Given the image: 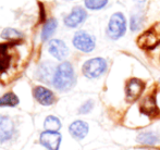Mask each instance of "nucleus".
I'll return each instance as SVG.
<instances>
[{
  "instance_id": "f257e3e1",
  "label": "nucleus",
  "mask_w": 160,
  "mask_h": 150,
  "mask_svg": "<svg viewBox=\"0 0 160 150\" xmlns=\"http://www.w3.org/2000/svg\"><path fill=\"white\" fill-rule=\"evenodd\" d=\"M76 83L75 71L71 62L63 61L56 68L52 77V85L60 91H68Z\"/></svg>"
},
{
  "instance_id": "39448f33",
  "label": "nucleus",
  "mask_w": 160,
  "mask_h": 150,
  "mask_svg": "<svg viewBox=\"0 0 160 150\" xmlns=\"http://www.w3.org/2000/svg\"><path fill=\"white\" fill-rule=\"evenodd\" d=\"M138 145L144 147H156L160 145V131L158 129H144L135 137Z\"/></svg>"
},
{
  "instance_id": "423d86ee",
  "label": "nucleus",
  "mask_w": 160,
  "mask_h": 150,
  "mask_svg": "<svg viewBox=\"0 0 160 150\" xmlns=\"http://www.w3.org/2000/svg\"><path fill=\"white\" fill-rule=\"evenodd\" d=\"M145 83L139 78H131L125 84V99L128 102H134L143 94Z\"/></svg>"
},
{
  "instance_id": "9b49d317",
  "label": "nucleus",
  "mask_w": 160,
  "mask_h": 150,
  "mask_svg": "<svg viewBox=\"0 0 160 150\" xmlns=\"http://www.w3.org/2000/svg\"><path fill=\"white\" fill-rule=\"evenodd\" d=\"M48 51L53 58L57 60H64L69 55V48L65 45V42L61 39H52L49 41Z\"/></svg>"
},
{
  "instance_id": "7ed1b4c3",
  "label": "nucleus",
  "mask_w": 160,
  "mask_h": 150,
  "mask_svg": "<svg viewBox=\"0 0 160 150\" xmlns=\"http://www.w3.org/2000/svg\"><path fill=\"white\" fill-rule=\"evenodd\" d=\"M127 33V20L123 13L116 12L110 17L107 26V36L112 40H118Z\"/></svg>"
},
{
  "instance_id": "6ab92c4d",
  "label": "nucleus",
  "mask_w": 160,
  "mask_h": 150,
  "mask_svg": "<svg viewBox=\"0 0 160 150\" xmlns=\"http://www.w3.org/2000/svg\"><path fill=\"white\" fill-rule=\"evenodd\" d=\"M142 25H143V17L141 14H134L131 17L130 28L132 32H136V31L141 30Z\"/></svg>"
},
{
  "instance_id": "1a4fd4ad",
  "label": "nucleus",
  "mask_w": 160,
  "mask_h": 150,
  "mask_svg": "<svg viewBox=\"0 0 160 150\" xmlns=\"http://www.w3.org/2000/svg\"><path fill=\"white\" fill-rule=\"evenodd\" d=\"M69 133L75 140H83L89 133V124L83 120H75L70 124Z\"/></svg>"
},
{
  "instance_id": "5701e85b",
  "label": "nucleus",
  "mask_w": 160,
  "mask_h": 150,
  "mask_svg": "<svg viewBox=\"0 0 160 150\" xmlns=\"http://www.w3.org/2000/svg\"><path fill=\"white\" fill-rule=\"evenodd\" d=\"M159 83H160V78H159Z\"/></svg>"
},
{
  "instance_id": "2eb2a0df",
  "label": "nucleus",
  "mask_w": 160,
  "mask_h": 150,
  "mask_svg": "<svg viewBox=\"0 0 160 150\" xmlns=\"http://www.w3.org/2000/svg\"><path fill=\"white\" fill-rule=\"evenodd\" d=\"M62 123L59 120V118L55 115H49L45 119L44 122V127L46 131H51V132H59V129L61 128Z\"/></svg>"
},
{
  "instance_id": "9d476101",
  "label": "nucleus",
  "mask_w": 160,
  "mask_h": 150,
  "mask_svg": "<svg viewBox=\"0 0 160 150\" xmlns=\"http://www.w3.org/2000/svg\"><path fill=\"white\" fill-rule=\"evenodd\" d=\"M33 95L35 99L39 102L42 106L49 107L52 106L56 101V96L50 89L44 86H36L33 90Z\"/></svg>"
},
{
  "instance_id": "dca6fc26",
  "label": "nucleus",
  "mask_w": 160,
  "mask_h": 150,
  "mask_svg": "<svg viewBox=\"0 0 160 150\" xmlns=\"http://www.w3.org/2000/svg\"><path fill=\"white\" fill-rule=\"evenodd\" d=\"M19 97L12 91L4 94L2 97H0V107H15L19 104Z\"/></svg>"
},
{
  "instance_id": "aec40b11",
  "label": "nucleus",
  "mask_w": 160,
  "mask_h": 150,
  "mask_svg": "<svg viewBox=\"0 0 160 150\" xmlns=\"http://www.w3.org/2000/svg\"><path fill=\"white\" fill-rule=\"evenodd\" d=\"M94 107H95V101H94L93 99H88L81 104L80 108H78V114H83V115H85V114L91 113L92 111H93Z\"/></svg>"
},
{
  "instance_id": "412c9836",
  "label": "nucleus",
  "mask_w": 160,
  "mask_h": 150,
  "mask_svg": "<svg viewBox=\"0 0 160 150\" xmlns=\"http://www.w3.org/2000/svg\"><path fill=\"white\" fill-rule=\"evenodd\" d=\"M108 0H85V6L91 10H99L107 4Z\"/></svg>"
},
{
  "instance_id": "f3484780",
  "label": "nucleus",
  "mask_w": 160,
  "mask_h": 150,
  "mask_svg": "<svg viewBox=\"0 0 160 150\" xmlns=\"http://www.w3.org/2000/svg\"><path fill=\"white\" fill-rule=\"evenodd\" d=\"M1 37L3 39L7 40H11V41H14V40H19L23 38V34L21 32H19L15 28H11V27H7L2 31L1 33Z\"/></svg>"
},
{
  "instance_id": "4be33fe9",
  "label": "nucleus",
  "mask_w": 160,
  "mask_h": 150,
  "mask_svg": "<svg viewBox=\"0 0 160 150\" xmlns=\"http://www.w3.org/2000/svg\"><path fill=\"white\" fill-rule=\"evenodd\" d=\"M135 1H136V2H139V3H142V2H144L145 0H135Z\"/></svg>"
},
{
  "instance_id": "f8f14e48",
  "label": "nucleus",
  "mask_w": 160,
  "mask_h": 150,
  "mask_svg": "<svg viewBox=\"0 0 160 150\" xmlns=\"http://www.w3.org/2000/svg\"><path fill=\"white\" fill-rule=\"evenodd\" d=\"M15 126L13 121L7 115H0V143H6L13 137Z\"/></svg>"
},
{
  "instance_id": "f03ea898",
  "label": "nucleus",
  "mask_w": 160,
  "mask_h": 150,
  "mask_svg": "<svg viewBox=\"0 0 160 150\" xmlns=\"http://www.w3.org/2000/svg\"><path fill=\"white\" fill-rule=\"evenodd\" d=\"M108 63L106 59L101 57L92 58V59L87 60L84 62L82 66V73L85 77L89 78V80H94V78H98L102 76L107 72Z\"/></svg>"
},
{
  "instance_id": "4468645a",
  "label": "nucleus",
  "mask_w": 160,
  "mask_h": 150,
  "mask_svg": "<svg viewBox=\"0 0 160 150\" xmlns=\"http://www.w3.org/2000/svg\"><path fill=\"white\" fill-rule=\"evenodd\" d=\"M58 26V22L56 19L53 17H50V19L47 20V22L44 24V27H42V35H40V38H42V41H46L47 39H49L51 36L53 35V33L56 32Z\"/></svg>"
},
{
  "instance_id": "a211bd4d",
  "label": "nucleus",
  "mask_w": 160,
  "mask_h": 150,
  "mask_svg": "<svg viewBox=\"0 0 160 150\" xmlns=\"http://www.w3.org/2000/svg\"><path fill=\"white\" fill-rule=\"evenodd\" d=\"M53 74H55V71L52 70V64L49 63H44L38 71L39 78L45 82H48L49 77H53Z\"/></svg>"
},
{
  "instance_id": "ddd939ff",
  "label": "nucleus",
  "mask_w": 160,
  "mask_h": 150,
  "mask_svg": "<svg viewBox=\"0 0 160 150\" xmlns=\"http://www.w3.org/2000/svg\"><path fill=\"white\" fill-rule=\"evenodd\" d=\"M12 42L10 44H0V73L6 72L9 69L12 60V56L10 55V48L12 47Z\"/></svg>"
},
{
  "instance_id": "20e7f679",
  "label": "nucleus",
  "mask_w": 160,
  "mask_h": 150,
  "mask_svg": "<svg viewBox=\"0 0 160 150\" xmlns=\"http://www.w3.org/2000/svg\"><path fill=\"white\" fill-rule=\"evenodd\" d=\"M72 42H73V46L78 50L82 51L84 53L92 52L96 47L95 37L89 34V33L85 32V31H78V32H76L73 36Z\"/></svg>"
},
{
  "instance_id": "0eeeda50",
  "label": "nucleus",
  "mask_w": 160,
  "mask_h": 150,
  "mask_svg": "<svg viewBox=\"0 0 160 150\" xmlns=\"http://www.w3.org/2000/svg\"><path fill=\"white\" fill-rule=\"evenodd\" d=\"M62 142V135L59 132L45 131L39 135V143L47 150H59Z\"/></svg>"
},
{
  "instance_id": "6e6552de",
  "label": "nucleus",
  "mask_w": 160,
  "mask_h": 150,
  "mask_svg": "<svg viewBox=\"0 0 160 150\" xmlns=\"http://www.w3.org/2000/svg\"><path fill=\"white\" fill-rule=\"evenodd\" d=\"M86 17H87V12L85 11V9H83L82 7H75V8L72 9L71 12L64 17L63 22L67 27L75 28V27H78L80 24H82L83 22L86 20Z\"/></svg>"
}]
</instances>
